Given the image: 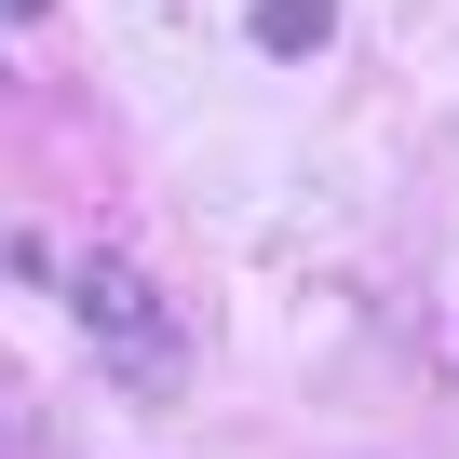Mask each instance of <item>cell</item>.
<instances>
[{
  "instance_id": "3957f363",
  "label": "cell",
  "mask_w": 459,
  "mask_h": 459,
  "mask_svg": "<svg viewBox=\"0 0 459 459\" xmlns=\"http://www.w3.org/2000/svg\"><path fill=\"white\" fill-rule=\"evenodd\" d=\"M0 14H41V0H0Z\"/></svg>"
},
{
  "instance_id": "6da1fadb",
  "label": "cell",
  "mask_w": 459,
  "mask_h": 459,
  "mask_svg": "<svg viewBox=\"0 0 459 459\" xmlns=\"http://www.w3.org/2000/svg\"><path fill=\"white\" fill-rule=\"evenodd\" d=\"M55 284H68V311L95 325V351H108L122 392H162V378H176V311L149 298L135 257H55Z\"/></svg>"
},
{
  "instance_id": "7a4b0ae2",
  "label": "cell",
  "mask_w": 459,
  "mask_h": 459,
  "mask_svg": "<svg viewBox=\"0 0 459 459\" xmlns=\"http://www.w3.org/2000/svg\"><path fill=\"white\" fill-rule=\"evenodd\" d=\"M338 0H257V55H325Z\"/></svg>"
}]
</instances>
